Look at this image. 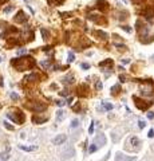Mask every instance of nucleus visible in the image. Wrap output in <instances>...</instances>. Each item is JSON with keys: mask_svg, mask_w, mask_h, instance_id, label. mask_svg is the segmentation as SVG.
<instances>
[{"mask_svg": "<svg viewBox=\"0 0 154 161\" xmlns=\"http://www.w3.org/2000/svg\"><path fill=\"white\" fill-rule=\"evenodd\" d=\"M40 66L42 67H48V66H51V59L50 60H46V62H40Z\"/></svg>", "mask_w": 154, "mask_h": 161, "instance_id": "21", "label": "nucleus"}, {"mask_svg": "<svg viewBox=\"0 0 154 161\" xmlns=\"http://www.w3.org/2000/svg\"><path fill=\"white\" fill-rule=\"evenodd\" d=\"M0 86H3V78L0 77Z\"/></svg>", "mask_w": 154, "mask_h": 161, "instance_id": "45", "label": "nucleus"}, {"mask_svg": "<svg viewBox=\"0 0 154 161\" xmlns=\"http://www.w3.org/2000/svg\"><path fill=\"white\" fill-rule=\"evenodd\" d=\"M147 118H149V120H153L154 118V111H147Z\"/></svg>", "mask_w": 154, "mask_h": 161, "instance_id": "32", "label": "nucleus"}, {"mask_svg": "<svg viewBox=\"0 0 154 161\" xmlns=\"http://www.w3.org/2000/svg\"><path fill=\"white\" fill-rule=\"evenodd\" d=\"M60 16H63V18H70V16H72V12H60Z\"/></svg>", "mask_w": 154, "mask_h": 161, "instance_id": "26", "label": "nucleus"}, {"mask_svg": "<svg viewBox=\"0 0 154 161\" xmlns=\"http://www.w3.org/2000/svg\"><path fill=\"white\" fill-rule=\"evenodd\" d=\"M60 95H63V97H67V95H68V91H67V90H63V91H60Z\"/></svg>", "mask_w": 154, "mask_h": 161, "instance_id": "40", "label": "nucleus"}, {"mask_svg": "<svg viewBox=\"0 0 154 161\" xmlns=\"http://www.w3.org/2000/svg\"><path fill=\"white\" fill-rule=\"evenodd\" d=\"M93 132H94V122H91L90 128H88V133H90V134H93Z\"/></svg>", "mask_w": 154, "mask_h": 161, "instance_id": "38", "label": "nucleus"}, {"mask_svg": "<svg viewBox=\"0 0 154 161\" xmlns=\"http://www.w3.org/2000/svg\"><path fill=\"white\" fill-rule=\"evenodd\" d=\"M76 126H79V121H78V120H74L72 122H71V129H72V128H76Z\"/></svg>", "mask_w": 154, "mask_h": 161, "instance_id": "27", "label": "nucleus"}, {"mask_svg": "<svg viewBox=\"0 0 154 161\" xmlns=\"http://www.w3.org/2000/svg\"><path fill=\"white\" fill-rule=\"evenodd\" d=\"M11 98H12L13 101H19V95L16 93H11Z\"/></svg>", "mask_w": 154, "mask_h": 161, "instance_id": "31", "label": "nucleus"}, {"mask_svg": "<svg viewBox=\"0 0 154 161\" xmlns=\"http://www.w3.org/2000/svg\"><path fill=\"white\" fill-rule=\"evenodd\" d=\"M8 157H10V156H8V152H4V153L0 154V159H1V160H8Z\"/></svg>", "mask_w": 154, "mask_h": 161, "instance_id": "25", "label": "nucleus"}, {"mask_svg": "<svg viewBox=\"0 0 154 161\" xmlns=\"http://www.w3.org/2000/svg\"><path fill=\"white\" fill-rule=\"evenodd\" d=\"M96 7L101 11H107L109 10V3L105 1V0H96Z\"/></svg>", "mask_w": 154, "mask_h": 161, "instance_id": "9", "label": "nucleus"}, {"mask_svg": "<svg viewBox=\"0 0 154 161\" xmlns=\"http://www.w3.org/2000/svg\"><path fill=\"white\" fill-rule=\"evenodd\" d=\"M12 10H13V5H10V7H5V8H4V13H10Z\"/></svg>", "mask_w": 154, "mask_h": 161, "instance_id": "28", "label": "nucleus"}, {"mask_svg": "<svg viewBox=\"0 0 154 161\" xmlns=\"http://www.w3.org/2000/svg\"><path fill=\"white\" fill-rule=\"evenodd\" d=\"M81 67H82V68H84V70H87V68H90V65H88V63H82Z\"/></svg>", "mask_w": 154, "mask_h": 161, "instance_id": "35", "label": "nucleus"}, {"mask_svg": "<svg viewBox=\"0 0 154 161\" xmlns=\"http://www.w3.org/2000/svg\"><path fill=\"white\" fill-rule=\"evenodd\" d=\"M79 109H81V103H76V105L72 107V110L74 111H79Z\"/></svg>", "mask_w": 154, "mask_h": 161, "instance_id": "34", "label": "nucleus"}, {"mask_svg": "<svg viewBox=\"0 0 154 161\" xmlns=\"http://www.w3.org/2000/svg\"><path fill=\"white\" fill-rule=\"evenodd\" d=\"M56 105H58V106H64V105H66V102H64L63 99H62V101H56Z\"/></svg>", "mask_w": 154, "mask_h": 161, "instance_id": "39", "label": "nucleus"}, {"mask_svg": "<svg viewBox=\"0 0 154 161\" xmlns=\"http://www.w3.org/2000/svg\"><path fill=\"white\" fill-rule=\"evenodd\" d=\"M93 34H94V36H98V38L102 39V40H106L107 36H109L106 32H105V31H101V30H95Z\"/></svg>", "mask_w": 154, "mask_h": 161, "instance_id": "10", "label": "nucleus"}, {"mask_svg": "<svg viewBox=\"0 0 154 161\" xmlns=\"http://www.w3.org/2000/svg\"><path fill=\"white\" fill-rule=\"evenodd\" d=\"M103 107L106 109L107 111H110V110H113L114 109V106L111 105V103H107V102H103Z\"/></svg>", "mask_w": 154, "mask_h": 161, "instance_id": "18", "label": "nucleus"}, {"mask_svg": "<svg viewBox=\"0 0 154 161\" xmlns=\"http://www.w3.org/2000/svg\"><path fill=\"white\" fill-rule=\"evenodd\" d=\"M25 106L30 110L35 111V113H40V111H44L47 109V105H44L43 102H32V103H27Z\"/></svg>", "mask_w": 154, "mask_h": 161, "instance_id": "3", "label": "nucleus"}, {"mask_svg": "<svg viewBox=\"0 0 154 161\" xmlns=\"http://www.w3.org/2000/svg\"><path fill=\"white\" fill-rule=\"evenodd\" d=\"M0 36H1V34H0Z\"/></svg>", "mask_w": 154, "mask_h": 161, "instance_id": "49", "label": "nucleus"}, {"mask_svg": "<svg viewBox=\"0 0 154 161\" xmlns=\"http://www.w3.org/2000/svg\"><path fill=\"white\" fill-rule=\"evenodd\" d=\"M0 3H4V0H0Z\"/></svg>", "mask_w": 154, "mask_h": 161, "instance_id": "47", "label": "nucleus"}, {"mask_svg": "<svg viewBox=\"0 0 154 161\" xmlns=\"http://www.w3.org/2000/svg\"><path fill=\"white\" fill-rule=\"evenodd\" d=\"M102 82L101 80H96V83H95V90H102Z\"/></svg>", "mask_w": 154, "mask_h": 161, "instance_id": "23", "label": "nucleus"}, {"mask_svg": "<svg viewBox=\"0 0 154 161\" xmlns=\"http://www.w3.org/2000/svg\"><path fill=\"white\" fill-rule=\"evenodd\" d=\"M36 79H39V77L36 75V74H30V75H27L24 78L25 82H30V80H36Z\"/></svg>", "mask_w": 154, "mask_h": 161, "instance_id": "15", "label": "nucleus"}, {"mask_svg": "<svg viewBox=\"0 0 154 161\" xmlns=\"http://www.w3.org/2000/svg\"><path fill=\"white\" fill-rule=\"evenodd\" d=\"M133 98H134V101H135V106H137L138 109H141V110H146V109H147V107H149V106L153 103V102H146V103H143L145 101L138 99L137 97H133Z\"/></svg>", "mask_w": 154, "mask_h": 161, "instance_id": "4", "label": "nucleus"}, {"mask_svg": "<svg viewBox=\"0 0 154 161\" xmlns=\"http://www.w3.org/2000/svg\"><path fill=\"white\" fill-rule=\"evenodd\" d=\"M139 144H141V141L137 138V137H130V138L127 140V145H131L134 148H138Z\"/></svg>", "mask_w": 154, "mask_h": 161, "instance_id": "11", "label": "nucleus"}, {"mask_svg": "<svg viewBox=\"0 0 154 161\" xmlns=\"http://www.w3.org/2000/svg\"><path fill=\"white\" fill-rule=\"evenodd\" d=\"M99 66L101 67H103V66H113V59H106V60H103V62H101L99 63Z\"/></svg>", "mask_w": 154, "mask_h": 161, "instance_id": "16", "label": "nucleus"}, {"mask_svg": "<svg viewBox=\"0 0 154 161\" xmlns=\"http://www.w3.org/2000/svg\"><path fill=\"white\" fill-rule=\"evenodd\" d=\"M95 144L98 146L106 145V137H105V134H98V136L95 137Z\"/></svg>", "mask_w": 154, "mask_h": 161, "instance_id": "8", "label": "nucleus"}, {"mask_svg": "<svg viewBox=\"0 0 154 161\" xmlns=\"http://www.w3.org/2000/svg\"><path fill=\"white\" fill-rule=\"evenodd\" d=\"M25 53V48H20V50L18 51V55H22V54H24Z\"/></svg>", "mask_w": 154, "mask_h": 161, "instance_id": "41", "label": "nucleus"}, {"mask_svg": "<svg viewBox=\"0 0 154 161\" xmlns=\"http://www.w3.org/2000/svg\"><path fill=\"white\" fill-rule=\"evenodd\" d=\"M19 148H20L22 150H24V152H35V150H38V146H36V145H34V146H25V145H19Z\"/></svg>", "mask_w": 154, "mask_h": 161, "instance_id": "12", "label": "nucleus"}, {"mask_svg": "<svg viewBox=\"0 0 154 161\" xmlns=\"http://www.w3.org/2000/svg\"><path fill=\"white\" fill-rule=\"evenodd\" d=\"M74 77L72 75H67V77H64L63 79H62V82L63 83H66V85H71V83H74Z\"/></svg>", "mask_w": 154, "mask_h": 161, "instance_id": "13", "label": "nucleus"}, {"mask_svg": "<svg viewBox=\"0 0 154 161\" xmlns=\"http://www.w3.org/2000/svg\"><path fill=\"white\" fill-rule=\"evenodd\" d=\"M119 90H121V86H119V85L114 86V87L111 89V91H113V94H117V93H119Z\"/></svg>", "mask_w": 154, "mask_h": 161, "instance_id": "22", "label": "nucleus"}, {"mask_svg": "<svg viewBox=\"0 0 154 161\" xmlns=\"http://www.w3.org/2000/svg\"><path fill=\"white\" fill-rule=\"evenodd\" d=\"M152 60H153V62H154V55H153V56H152Z\"/></svg>", "mask_w": 154, "mask_h": 161, "instance_id": "46", "label": "nucleus"}, {"mask_svg": "<svg viewBox=\"0 0 154 161\" xmlns=\"http://www.w3.org/2000/svg\"><path fill=\"white\" fill-rule=\"evenodd\" d=\"M122 63H125V65H127V63H130V59H122Z\"/></svg>", "mask_w": 154, "mask_h": 161, "instance_id": "42", "label": "nucleus"}, {"mask_svg": "<svg viewBox=\"0 0 154 161\" xmlns=\"http://www.w3.org/2000/svg\"><path fill=\"white\" fill-rule=\"evenodd\" d=\"M135 157H123V161H135Z\"/></svg>", "mask_w": 154, "mask_h": 161, "instance_id": "36", "label": "nucleus"}, {"mask_svg": "<svg viewBox=\"0 0 154 161\" xmlns=\"http://www.w3.org/2000/svg\"><path fill=\"white\" fill-rule=\"evenodd\" d=\"M28 20V16H25V13L23 12V11H19L18 13H16L15 16V22L19 23V24H22V23H27Z\"/></svg>", "mask_w": 154, "mask_h": 161, "instance_id": "5", "label": "nucleus"}, {"mask_svg": "<svg viewBox=\"0 0 154 161\" xmlns=\"http://www.w3.org/2000/svg\"><path fill=\"white\" fill-rule=\"evenodd\" d=\"M96 149H98V145H96V144H93V145L88 148V152H90V153H94V152H96Z\"/></svg>", "mask_w": 154, "mask_h": 161, "instance_id": "19", "label": "nucleus"}, {"mask_svg": "<svg viewBox=\"0 0 154 161\" xmlns=\"http://www.w3.org/2000/svg\"><path fill=\"white\" fill-rule=\"evenodd\" d=\"M139 93L142 97H153L154 95V85L152 82L143 83L139 86Z\"/></svg>", "mask_w": 154, "mask_h": 161, "instance_id": "2", "label": "nucleus"}, {"mask_svg": "<svg viewBox=\"0 0 154 161\" xmlns=\"http://www.w3.org/2000/svg\"><path fill=\"white\" fill-rule=\"evenodd\" d=\"M40 32H42V35H43V39L47 40V39H48V32H47V30H44V28H40Z\"/></svg>", "mask_w": 154, "mask_h": 161, "instance_id": "20", "label": "nucleus"}, {"mask_svg": "<svg viewBox=\"0 0 154 161\" xmlns=\"http://www.w3.org/2000/svg\"><path fill=\"white\" fill-rule=\"evenodd\" d=\"M0 62H1V58H0Z\"/></svg>", "mask_w": 154, "mask_h": 161, "instance_id": "48", "label": "nucleus"}, {"mask_svg": "<svg viewBox=\"0 0 154 161\" xmlns=\"http://www.w3.org/2000/svg\"><path fill=\"white\" fill-rule=\"evenodd\" d=\"M122 30H123V31H126V32H131V28H130L129 27V26H122Z\"/></svg>", "mask_w": 154, "mask_h": 161, "instance_id": "30", "label": "nucleus"}, {"mask_svg": "<svg viewBox=\"0 0 154 161\" xmlns=\"http://www.w3.org/2000/svg\"><path fill=\"white\" fill-rule=\"evenodd\" d=\"M4 126H5L7 129H10V130H13V126H12V125H10L8 122H4Z\"/></svg>", "mask_w": 154, "mask_h": 161, "instance_id": "37", "label": "nucleus"}, {"mask_svg": "<svg viewBox=\"0 0 154 161\" xmlns=\"http://www.w3.org/2000/svg\"><path fill=\"white\" fill-rule=\"evenodd\" d=\"M46 121H47V117H42V118H39V117H32L34 123H42V122H46Z\"/></svg>", "mask_w": 154, "mask_h": 161, "instance_id": "14", "label": "nucleus"}, {"mask_svg": "<svg viewBox=\"0 0 154 161\" xmlns=\"http://www.w3.org/2000/svg\"><path fill=\"white\" fill-rule=\"evenodd\" d=\"M63 117H64L63 110H58L56 111V121H58V122H60V121L63 120Z\"/></svg>", "mask_w": 154, "mask_h": 161, "instance_id": "17", "label": "nucleus"}, {"mask_svg": "<svg viewBox=\"0 0 154 161\" xmlns=\"http://www.w3.org/2000/svg\"><path fill=\"white\" fill-rule=\"evenodd\" d=\"M67 103H68V105H71V106H72V98H68Z\"/></svg>", "mask_w": 154, "mask_h": 161, "instance_id": "44", "label": "nucleus"}, {"mask_svg": "<svg viewBox=\"0 0 154 161\" xmlns=\"http://www.w3.org/2000/svg\"><path fill=\"white\" fill-rule=\"evenodd\" d=\"M119 79H121V82H126V78H125V75H119Z\"/></svg>", "mask_w": 154, "mask_h": 161, "instance_id": "43", "label": "nucleus"}, {"mask_svg": "<svg viewBox=\"0 0 154 161\" xmlns=\"http://www.w3.org/2000/svg\"><path fill=\"white\" fill-rule=\"evenodd\" d=\"M66 140H67L66 134H58V136L52 140V144H54V145H62V144L66 142Z\"/></svg>", "mask_w": 154, "mask_h": 161, "instance_id": "6", "label": "nucleus"}, {"mask_svg": "<svg viewBox=\"0 0 154 161\" xmlns=\"http://www.w3.org/2000/svg\"><path fill=\"white\" fill-rule=\"evenodd\" d=\"M147 137H149V138H153V137H154V130H153V129H150V130H149Z\"/></svg>", "mask_w": 154, "mask_h": 161, "instance_id": "33", "label": "nucleus"}, {"mask_svg": "<svg viewBox=\"0 0 154 161\" xmlns=\"http://www.w3.org/2000/svg\"><path fill=\"white\" fill-rule=\"evenodd\" d=\"M12 66H15L20 71L30 70V68H32L35 66V60H34L32 56H23V58H19V59H13Z\"/></svg>", "mask_w": 154, "mask_h": 161, "instance_id": "1", "label": "nucleus"}, {"mask_svg": "<svg viewBox=\"0 0 154 161\" xmlns=\"http://www.w3.org/2000/svg\"><path fill=\"white\" fill-rule=\"evenodd\" d=\"M68 62H74V60H75V55H74L72 53H68Z\"/></svg>", "mask_w": 154, "mask_h": 161, "instance_id": "24", "label": "nucleus"}, {"mask_svg": "<svg viewBox=\"0 0 154 161\" xmlns=\"http://www.w3.org/2000/svg\"><path fill=\"white\" fill-rule=\"evenodd\" d=\"M74 156H75V150H74L72 146H70L67 150L62 152V157H63V159H70V157H74Z\"/></svg>", "mask_w": 154, "mask_h": 161, "instance_id": "7", "label": "nucleus"}, {"mask_svg": "<svg viewBox=\"0 0 154 161\" xmlns=\"http://www.w3.org/2000/svg\"><path fill=\"white\" fill-rule=\"evenodd\" d=\"M138 126H139V129H143L145 126H146V123H145V121H138Z\"/></svg>", "mask_w": 154, "mask_h": 161, "instance_id": "29", "label": "nucleus"}]
</instances>
